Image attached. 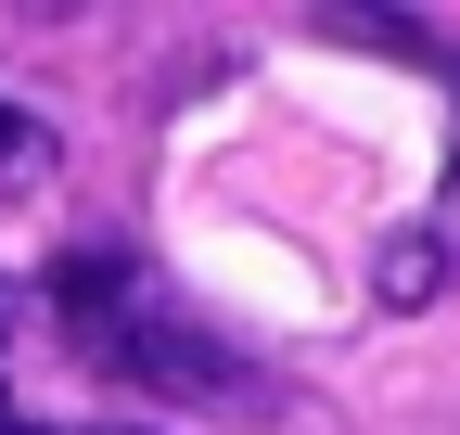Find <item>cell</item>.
Returning <instances> with one entry per match:
<instances>
[{
  "label": "cell",
  "instance_id": "cell-1",
  "mask_svg": "<svg viewBox=\"0 0 460 435\" xmlns=\"http://www.w3.org/2000/svg\"><path fill=\"white\" fill-rule=\"evenodd\" d=\"M102 359L128 371V385H166V397H243V359L217 333H192V320H166V307H128L102 333Z\"/></svg>",
  "mask_w": 460,
  "mask_h": 435
},
{
  "label": "cell",
  "instance_id": "cell-2",
  "mask_svg": "<svg viewBox=\"0 0 460 435\" xmlns=\"http://www.w3.org/2000/svg\"><path fill=\"white\" fill-rule=\"evenodd\" d=\"M51 307H65L77 333L102 346L115 320H128V269H115V256H65V269H51Z\"/></svg>",
  "mask_w": 460,
  "mask_h": 435
},
{
  "label": "cell",
  "instance_id": "cell-3",
  "mask_svg": "<svg viewBox=\"0 0 460 435\" xmlns=\"http://www.w3.org/2000/svg\"><path fill=\"white\" fill-rule=\"evenodd\" d=\"M435 282H447V244H435V231L384 244V307H435Z\"/></svg>",
  "mask_w": 460,
  "mask_h": 435
},
{
  "label": "cell",
  "instance_id": "cell-4",
  "mask_svg": "<svg viewBox=\"0 0 460 435\" xmlns=\"http://www.w3.org/2000/svg\"><path fill=\"white\" fill-rule=\"evenodd\" d=\"M39 154H51V141H39V116H13V102H0V180H13V167H39Z\"/></svg>",
  "mask_w": 460,
  "mask_h": 435
},
{
  "label": "cell",
  "instance_id": "cell-5",
  "mask_svg": "<svg viewBox=\"0 0 460 435\" xmlns=\"http://www.w3.org/2000/svg\"><path fill=\"white\" fill-rule=\"evenodd\" d=\"M447 244H460V167H447Z\"/></svg>",
  "mask_w": 460,
  "mask_h": 435
},
{
  "label": "cell",
  "instance_id": "cell-6",
  "mask_svg": "<svg viewBox=\"0 0 460 435\" xmlns=\"http://www.w3.org/2000/svg\"><path fill=\"white\" fill-rule=\"evenodd\" d=\"M0 435H26V422H13V397H0Z\"/></svg>",
  "mask_w": 460,
  "mask_h": 435
}]
</instances>
